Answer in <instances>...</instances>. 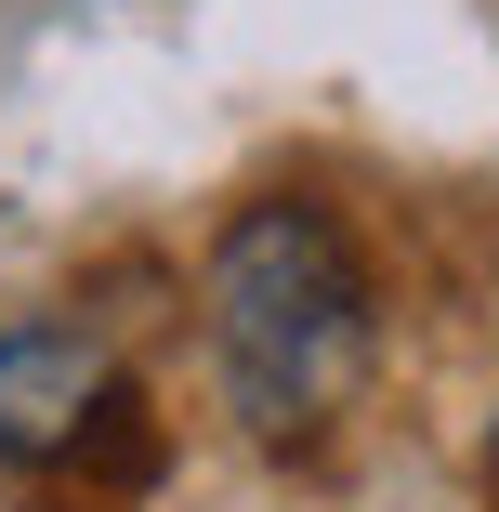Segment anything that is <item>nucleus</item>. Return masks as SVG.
<instances>
[{
  "instance_id": "f257e3e1",
  "label": "nucleus",
  "mask_w": 499,
  "mask_h": 512,
  "mask_svg": "<svg viewBox=\"0 0 499 512\" xmlns=\"http://www.w3.org/2000/svg\"><path fill=\"white\" fill-rule=\"evenodd\" d=\"M211 368L263 447H303L368 381V263L316 197H250L211 237Z\"/></svg>"
},
{
  "instance_id": "f03ea898",
  "label": "nucleus",
  "mask_w": 499,
  "mask_h": 512,
  "mask_svg": "<svg viewBox=\"0 0 499 512\" xmlns=\"http://www.w3.org/2000/svg\"><path fill=\"white\" fill-rule=\"evenodd\" d=\"M106 407H119L106 342H79V329H0V460H66V447H92Z\"/></svg>"
},
{
  "instance_id": "7ed1b4c3",
  "label": "nucleus",
  "mask_w": 499,
  "mask_h": 512,
  "mask_svg": "<svg viewBox=\"0 0 499 512\" xmlns=\"http://www.w3.org/2000/svg\"><path fill=\"white\" fill-rule=\"evenodd\" d=\"M486 473H499V447H486Z\"/></svg>"
}]
</instances>
